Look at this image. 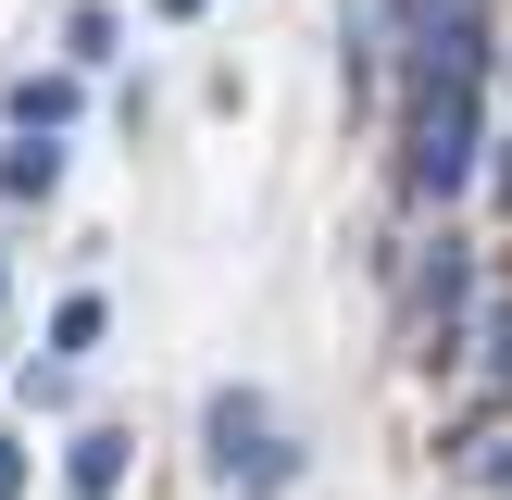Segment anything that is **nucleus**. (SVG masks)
<instances>
[{
	"label": "nucleus",
	"mask_w": 512,
	"mask_h": 500,
	"mask_svg": "<svg viewBox=\"0 0 512 500\" xmlns=\"http://www.w3.org/2000/svg\"><path fill=\"white\" fill-rule=\"evenodd\" d=\"M200 463H213V488H238V500L300 488V438L275 425L263 388H213V400H200Z\"/></svg>",
	"instance_id": "1"
},
{
	"label": "nucleus",
	"mask_w": 512,
	"mask_h": 500,
	"mask_svg": "<svg viewBox=\"0 0 512 500\" xmlns=\"http://www.w3.org/2000/svg\"><path fill=\"white\" fill-rule=\"evenodd\" d=\"M400 188H413V200H463V188H475V88H413Z\"/></svg>",
	"instance_id": "2"
},
{
	"label": "nucleus",
	"mask_w": 512,
	"mask_h": 500,
	"mask_svg": "<svg viewBox=\"0 0 512 500\" xmlns=\"http://www.w3.org/2000/svg\"><path fill=\"white\" fill-rule=\"evenodd\" d=\"M400 50H413V88H475L488 75V0H400Z\"/></svg>",
	"instance_id": "3"
},
{
	"label": "nucleus",
	"mask_w": 512,
	"mask_h": 500,
	"mask_svg": "<svg viewBox=\"0 0 512 500\" xmlns=\"http://www.w3.org/2000/svg\"><path fill=\"white\" fill-rule=\"evenodd\" d=\"M63 475H75V500H113L125 488V425H88V438L63 450Z\"/></svg>",
	"instance_id": "4"
},
{
	"label": "nucleus",
	"mask_w": 512,
	"mask_h": 500,
	"mask_svg": "<svg viewBox=\"0 0 512 500\" xmlns=\"http://www.w3.org/2000/svg\"><path fill=\"white\" fill-rule=\"evenodd\" d=\"M75 100H88L75 75H25V88H13V125H25V138H63V125H75Z\"/></svg>",
	"instance_id": "5"
},
{
	"label": "nucleus",
	"mask_w": 512,
	"mask_h": 500,
	"mask_svg": "<svg viewBox=\"0 0 512 500\" xmlns=\"http://www.w3.org/2000/svg\"><path fill=\"white\" fill-rule=\"evenodd\" d=\"M463 288H475V275H463V250L438 238V263H425V338H438V350H450V325H463Z\"/></svg>",
	"instance_id": "6"
},
{
	"label": "nucleus",
	"mask_w": 512,
	"mask_h": 500,
	"mask_svg": "<svg viewBox=\"0 0 512 500\" xmlns=\"http://www.w3.org/2000/svg\"><path fill=\"white\" fill-rule=\"evenodd\" d=\"M0 188H13V200H50V188H63V138H13V150H0Z\"/></svg>",
	"instance_id": "7"
},
{
	"label": "nucleus",
	"mask_w": 512,
	"mask_h": 500,
	"mask_svg": "<svg viewBox=\"0 0 512 500\" xmlns=\"http://www.w3.org/2000/svg\"><path fill=\"white\" fill-rule=\"evenodd\" d=\"M100 325H113V313H100V288H75L63 313H50V350H63V363H88V350H100Z\"/></svg>",
	"instance_id": "8"
},
{
	"label": "nucleus",
	"mask_w": 512,
	"mask_h": 500,
	"mask_svg": "<svg viewBox=\"0 0 512 500\" xmlns=\"http://www.w3.org/2000/svg\"><path fill=\"white\" fill-rule=\"evenodd\" d=\"M113 38H125V25L100 13V0H75V13H63V50H75V75H88V63H113Z\"/></svg>",
	"instance_id": "9"
},
{
	"label": "nucleus",
	"mask_w": 512,
	"mask_h": 500,
	"mask_svg": "<svg viewBox=\"0 0 512 500\" xmlns=\"http://www.w3.org/2000/svg\"><path fill=\"white\" fill-rule=\"evenodd\" d=\"M25 475H38V463H25V438H0V500H25Z\"/></svg>",
	"instance_id": "10"
},
{
	"label": "nucleus",
	"mask_w": 512,
	"mask_h": 500,
	"mask_svg": "<svg viewBox=\"0 0 512 500\" xmlns=\"http://www.w3.org/2000/svg\"><path fill=\"white\" fill-rule=\"evenodd\" d=\"M150 13H163V25H188V13H200V0H150Z\"/></svg>",
	"instance_id": "11"
},
{
	"label": "nucleus",
	"mask_w": 512,
	"mask_h": 500,
	"mask_svg": "<svg viewBox=\"0 0 512 500\" xmlns=\"http://www.w3.org/2000/svg\"><path fill=\"white\" fill-rule=\"evenodd\" d=\"M500 200H512V150H500Z\"/></svg>",
	"instance_id": "12"
},
{
	"label": "nucleus",
	"mask_w": 512,
	"mask_h": 500,
	"mask_svg": "<svg viewBox=\"0 0 512 500\" xmlns=\"http://www.w3.org/2000/svg\"><path fill=\"white\" fill-rule=\"evenodd\" d=\"M0 288H13V275H0Z\"/></svg>",
	"instance_id": "13"
}]
</instances>
